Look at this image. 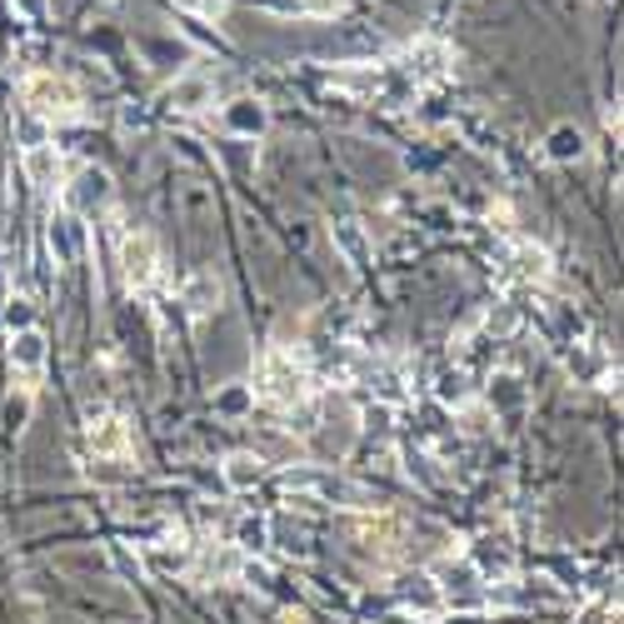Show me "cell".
<instances>
[{"label": "cell", "instance_id": "6da1fadb", "mask_svg": "<svg viewBox=\"0 0 624 624\" xmlns=\"http://www.w3.org/2000/svg\"><path fill=\"white\" fill-rule=\"evenodd\" d=\"M255 395L265 399V405H275V409L305 405V395H310V365H305L295 350H270V355L260 360Z\"/></svg>", "mask_w": 624, "mask_h": 624}, {"label": "cell", "instance_id": "7402d4cb", "mask_svg": "<svg viewBox=\"0 0 624 624\" xmlns=\"http://www.w3.org/2000/svg\"><path fill=\"white\" fill-rule=\"evenodd\" d=\"M604 130H620V106H604Z\"/></svg>", "mask_w": 624, "mask_h": 624}, {"label": "cell", "instance_id": "ac0fdd59", "mask_svg": "<svg viewBox=\"0 0 624 624\" xmlns=\"http://www.w3.org/2000/svg\"><path fill=\"white\" fill-rule=\"evenodd\" d=\"M335 86H340V90H350V96H375L380 76H375V70H360V76H350V70H340V76H335Z\"/></svg>", "mask_w": 624, "mask_h": 624}, {"label": "cell", "instance_id": "9a60e30c", "mask_svg": "<svg viewBox=\"0 0 624 624\" xmlns=\"http://www.w3.org/2000/svg\"><path fill=\"white\" fill-rule=\"evenodd\" d=\"M226 120H230V130H240V135H260V130H265V110H260L255 100H236V106L226 110Z\"/></svg>", "mask_w": 624, "mask_h": 624}, {"label": "cell", "instance_id": "8992f818", "mask_svg": "<svg viewBox=\"0 0 624 624\" xmlns=\"http://www.w3.org/2000/svg\"><path fill=\"white\" fill-rule=\"evenodd\" d=\"M11 365L25 375V395H35V375H41V365H45V335L35 330V325L11 335Z\"/></svg>", "mask_w": 624, "mask_h": 624}, {"label": "cell", "instance_id": "52a82bcc", "mask_svg": "<svg viewBox=\"0 0 624 624\" xmlns=\"http://www.w3.org/2000/svg\"><path fill=\"white\" fill-rule=\"evenodd\" d=\"M25 175H31L35 190H55V185H65V155L45 141L25 145Z\"/></svg>", "mask_w": 624, "mask_h": 624}, {"label": "cell", "instance_id": "5bb4252c", "mask_svg": "<svg viewBox=\"0 0 624 624\" xmlns=\"http://www.w3.org/2000/svg\"><path fill=\"white\" fill-rule=\"evenodd\" d=\"M171 100H175V110H200V106H210V80H200V76L175 80V86H171Z\"/></svg>", "mask_w": 624, "mask_h": 624}, {"label": "cell", "instance_id": "9c48e42d", "mask_svg": "<svg viewBox=\"0 0 624 624\" xmlns=\"http://www.w3.org/2000/svg\"><path fill=\"white\" fill-rule=\"evenodd\" d=\"M260 480H265V460H260V455L236 450L226 460V484H230V490H255Z\"/></svg>", "mask_w": 624, "mask_h": 624}, {"label": "cell", "instance_id": "30bf717a", "mask_svg": "<svg viewBox=\"0 0 624 624\" xmlns=\"http://www.w3.org/2000/svg\"><path fill=\"white\" fill-rule=\"evenodd\" d=\"M515 270L525 275V281L545 285L549 275H555V260H549L545 245H529V240H519V245H515Z\"/></svg>", "mask_w": 624, "mask_h": 624}, {"label": "cell", "instance_id": "7a4b0ae2", "mask_svg": "<svg viewBox=\"0 0 624 624\" xmlns=\"http://www.w3.org/2000/svg\"><path fill=\"white\" fill-rule=\"evenodd\" d=\"M21 100L31 116L41 120H76L80 116V86L70 76H55V70H35V76H25L21 86Z\"/></svg>", "mask_w": 624, "mask_h": 624}, {"label": "cell", "instance_id": "4fadbf2b", "mask_svg": "<svg viewBox=\"0 0 624 624\" xmlns=\"http://www.w3.org/2000/svg\"><path fill=\"white\" fill-rule=\"evenodd\" d=\"M545 151H549V161H580L584 155V130L580 125H555L549 130V141H545Z\"/></svg>", "mask_w": 624, "mask_h": 624}, {"label": "cell", "instance_id": "e0dca14e", "mask_svg": "<svg viewBox=\"0 0 624 624\" xmlns=\"http://www.w3.org/2000/svg\"><path fill=\"white\" fill-rule=\"evenodd\" d=\"M205 574H216V580H236V574H240V555H236V549H210V555H205Z\"/></svg>", "mask_w": 624, "mask_h": 624}, {"label": "cell", "instance_id": "3957f363", "mask_svg": "<svg viewBox=\"0 0 624 624\" xmlns=\"http://www.w3.org/2000/svg\"><path fill=\"white\" fill-rule=\"evenodd\" d=\"M120 275H125L130 291H151L155 275H161V245H155L151 230H130L120 240Z\"/></svg>", "mask_w": 624, "mask_h": 624}, {"label": "cell", "instance_id": "8fae6325", "mask_svg": "<svg viewBox=\"0 0 624 624\" xmlns=\"http://www.w3.org/2000/svg\"><path fill=\"white\" fill-rule=\"evenodd\" d=\"M360 539H365L370 549H380V555H390V549L405 539V525L390 515H375V519H360Z\"/></svg>", "mask_w": 624, "mask_h": 624}, {"label": "cell", "instance_id": "d6986e66", "mask_svg": "<svg viewBox=\"0 0 624 624\" xmlns=\"http://www.w3.org/2000/svg\"><path fill=\"white\" fill-rule=\"evenodd\" d=\"M185 15H200V21H220L230 11V0H175Z\"/></svg>", "mask_w": 624, "mask_h": 624}, {"label": "cell", "instance_id": "5b68a950", "mask_svg": "<svg viewBox=\"0 0 624 624\" xmlns=\"http://www.w3.org/2000/svg\"><path fill=\"white\" fill-rule=\"evenodd\" d=\"M65 200H70V210H76V216H96L100 205L110 200V175L96 171V165L76 171V180L65 185Z\"/></svg>", "mask_w": 624, "mask_h": 624}, {"label": "cell", "instance_id": "2e32d148", "mask_svg": "<svg viewBox=\"0 0 624 624\" xmlns=\"http://www.w3.org/2000/svg\"><path fill=\"white\" fill-rule=\"evenodd\" d=\"M335 245L355 260V265H365V260H370V245H365V236H360L355 220H340V226H335Z\"/></svg>", "mask_w": 624, "mask_h": 624}, {"label": "cell", "instance_id": "44dd1931", "mask_svg": "<svg viewBox=\"0 0 624 624\" xmlns=\"http://www.w3.org/2000/svg\"><path fill=\"white\" fill-rule=\"evenodd\" d=\"M216 405H220V409H226V415H240V409H245V405H250V395H245V390H226V395H220V399H216Z\"/></svg>", "mask_w": 624, "mask_h": 624}, {"label": "cell", "instance_id": "ba28073f", "mask_svg": "<svg viewBox=\"0 0 624 624\" xmlns=\"http://www.w3.org/2000/svg\"><path fill=\"white\" fill-rule=\"evenodd\" d=\"M180 305L190 310V320H205V315L220 305V281H216V270H195L190 281L180 285Z\"/></svg>", "mask_w": 624, "mask_h": 624}, {"label": "cell", "instance_id": "7c38bea8", "mask_svg": "<svg viewBox=\"0 0 624 624\" xmlns=\"http://www.w3.org/2000/svg\"><path fill=\"white\" fill-rule=\"evenodd\" d=\"M445 65H450V51H445L440 41H420L415 51H409V70H415L420 80H440Z\"/></svg>", "mask_w": 624, "mask_h": 624}, {"label": "cell", "instance_id": "ffe728a7", "mask_svg": "<svg viewBox=\"0 0 624 624\" xmlns=\"http://www.w3.org/2000/svg\"><path fill=\"white\" fill-rule=\"evenodd\" d=\"M344 6H350V0H300V11L315 15V21H335Z\"/></svg>", "mask_w": 624, "mask_h": 624}, {"label": "cell", "instance_id": "277c9868", "mask_svg": "<svg viewBox=\"0 0 624 624\" xmlns=\"http://www.w3.org/2000/svg\"><path fill=\"white\" fill-rule=\"evenodd\" d=\"M86 440H90V450L106 455V460H125L130 455V425L120 420V415H110V409H90Z\"/></svg>", "mask_w": 624, "mask_h": 624}]
</instances>
